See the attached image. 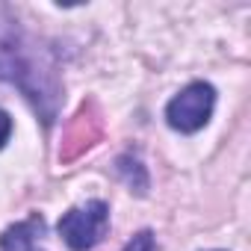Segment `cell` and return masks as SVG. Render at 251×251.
Instances as JSON below:
<instances>
[{
    "label": "cell",
    "instance_id": "6da1fadb",
    "mask_svg": "<svg viewBox=\"0 0 251 251\" xmlns=\"http://www.w3.org/2000/svg\"><path fill=\"white\" fill-rule=\"evenodd\" d=\"M56 230L71 251H92L109 230V204L95 198L83 207H71L56 222Z\"/></svg>",
    "mask_w": 251,
    "mask_h": 251
},
{
    "label": "cell",
    "instance_id": "7a4b0ae2",
    "mask_svg": "<svg viewBox=\"0 0 251 251\" xmlns=\"http://www.w3.org/2000/svg\"><path fill=\"white\" fill-rule=\"evenodd\" d=\"M216 106V89L204 80H192L166 103V124L177 133H198Z\"/></svg>",
    "mask_w": 251,
    "mask_h": 251
},
{
    "label": "cell",
    "instance_id": "3957f363",
    "mask_svg": "<svg viewBox=\"0 0 251 251\" xmlns=\"http://www.w3.org/2000/svg\"><path fill=\"white\" fill-rule=\"evenodd\" d=\"M45 230V219L39 213H30V219L9 225L0 233V251H36V239Z\"/></svg>",
    "mask_w": 251,
    "mask_h": 251
},
{
    "label": "cell",
    "instance_id": "277c9868",
    "mask_svg": "<svg viewBox=\"0 0 251 251\" xmlns=\"http://www.w3.org/2000/svg\"><path fill=\"white\" fill-rule=\"evenodd\" d=\"M115 169H118V175L124 177V183H127L133 192H139V195H145V192H148V172H145V166H142L136 157H130V154L118 157Z\"/></svg>",
    "mask_w": 251,
    "mask_h": 251
},
{
    "label": "cell",
    "instance_id": "5b68a950",
    "mask_svg": "<svg viewBox=\"0 0 251 251\" xmlns=\"http://www.w3.org/2000/svg\"><path fill=\"white\" fill-rule=\"evenodd\" d=\"M157 248V239H154V230H139L121 251H154Z\"/></svg>",
    "mask_w": 251,
    "mask_h": 251
},
{
    "label": "cell",
    "instance_id": "8992f818",
    "mask_svg": "<svg viewBox=\"0 0 251 251\" xmlns=\"http://www.w3.org/2000/svg\"><path fill=\"white\" fill-rule=\"evenodd\" d=\"M9 136H12V115L6 109H0V148H6Z\"/></svg>",
    "mask_w": 251,
    "mask_h": 251
}]
</instances>
